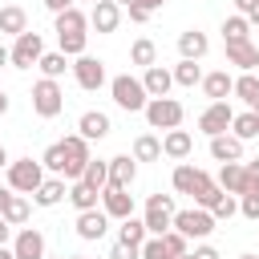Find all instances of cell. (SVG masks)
I'll list each match as a JSON object with an SVG mask.
<instances>
[{"mask_svg": "<svg viewBox=\"0 0 259 259\" xmlns=\"http://www.w3.org/2000/svg\"><path fill=\"white\" fill-rule=\"evenodd\" d=\"M109 93H113V105L125 109V113H142L146 101H150L146 89H142V77H130V73L113 77V81H109Z\"/></svg>", "mask_w": 259, "mask_h": 259, "instance_id": "cell-1", "label": "cell"}, {"mask_svg": "<svg viewBox=\"0 0 259 259\" xmlns=\"http://www.w3.org/2000/svg\"><path fill=\"white\" fill-rule=\"evenodd\" d=\"M45 182V166L32 158H12L8 162V190L12 194H36V186Z\"/></svg>", "mask_w": 259, "mask_h": 259, "instance_id": "cell-2", "label": "cell"}, {"mask_svg": "<svg viewBox=\"0 0 259 259\" xmlns=\"http://www.w3.org/2000/svg\"><path fill=\"white\" fill-rule=\"evenodd\" d=\"M142 113H146L150 130H178V125H182V117H186L182 101H174V97H150Z\"/></svg>", "mask_w": 259, "mask_h": 259, "instance_id": "cell-3", "label": "cell"}, {"mask_svg": "<svg viewBox=\"0 0 259 259\" xmlns=\"http://www.w3.org/2000/svg\"><path fill=\"white\" fill-rule=\"evenodd\" d=\"M142 223H146L150 235L162 239V235L174 227V194H150V198H146V214H142Z\"/></svg>", "mask_w": 259, "mask_h": 259, "instance_id": "cell-4", "label": "cell"}, {"mask_svg": "<svg viewBox=\"0 0 259 259\" xmlns=\"http://www.w3.org/2000/svg\"><path fill=\"white\" fill-rule=\"evenodd\" d=\"M32 109H36V117H57V113L65 109V89H61V81L40 77V81L32 85Z\"/></svg>", "mask_w": 259, "mask_h": 259, "instance_id": "cell-5", "label": "cell"}, {"mask_svg": "<svg viewBox=\"0 0 259 259\" xmlns=\"http://www.w3.org/2000/svg\"><path fill=\"white\" fill-rule=\"evenodd\" d=\"M40 57H45V40H40V32H32V28L20 32L16 45L8 49V65H12V69H32Z\"/></svg>", "mask_w": 259, "mask_h": 259, "instance_id": "cell-6", "label": "cell"}, {"mask_svg": "<svg viewBox=\"0 0 259 259\" xmlns=\"http://www.w3.org/2000/svg\"><path fill=\"white\" fill-rule=\"evenodd\" d=\"M61 150H65V174H61V178L81 182L85 162H89V142H85L81 134H69V138H61Z\"/></svg>", "mask_w": 259, "mask_h": 259, "instance_id": "cell-7", "label": "cell"}, {"mask_svg": "<svg viewBox=\"0 0 259 259\" xmlns=\"http://www.w3.org/2000/svg\"><path fill=\"white\" fill-rule=\"evenodd\" d=\"M174 231L186 235V239H206V235L214 231V219H210V210H202V206L174 210Z\"/></svg>", "mask_w": 259, "mask_h": 259, "instance_id": "cell-8", "label": "cell"}, {"mask_svg": "<svg viewBox=\"0 0 259 259\" xmlns=\"http://www.w3.org/2000/svg\"><path fill=\"white\" fill-rule=\"evenodd\" d=\"M73 81L85 89V93H97L101 85H105V65L97 61V57H89V53H81L77 61H73Z\"/></svg>", "mask_w": 259, "mask_h": 259, "instance_id": "cell-9", "label": "cell"}, {"mask_svg": "<svg viewBox=\"0 0 259 259\" xmlns=\"http://www.w3.org/2000/svg\"><path fill=\"white\" fill-rule=\"evenodd\" d=\"M231 121H235V109H231L227 101H210V105L198 113V130H202L206 138H219V134H227V130H231Z\"/></svg>", "mask_w": 259, "mask_h": 259, "instance_id": "cell-10", "label": "cell"}, {"mask_svg": "<svg viewBox=\"0 0 259 259\" xmlns=\"http://www.w3.org/2000/svg\"><path fill=\"white\" fill-rule=\"evenodd\" d=\"M105 166H109V182H105L109 190H130V186H134V178H138V162H134L130 154H117V158H109Z\"/></svg>", "mask_w": 259, "mask_h": 259, "instance_id": "cell-11", "label": "cell"}, {"mask_svg": "<svg viewBox=\"0 0 259 259\" xmlns=\"http://www.w3.org/2000/svg\"><path fill=\"white\" fill-rule=\"evenodd\" d=\"M12 255L16 259H45V235L36 227H20L12 239Z\"/></svg>", "mask_w": 259, "mask_h": 259, "instance_id": "cell-12", "label": "cell"}, {"mask_svg": "<svg viewBox=\"0 0 259 259\" xmlns=\"http://www.w3.org/2000/svg\"><path fill=\"white\" fill-rule=\"evenodd\" d=\"M89 24H93L101 36H109V32H117V24H121V8H117L113 0H97V4L89 8Z\"/></svg>", "mask_w": 259, "mask_h": 259, "instance_id": "cell-13", "label": "cell"}, {"mask_svg": "<svg viewBox=\"0 0 259 259\" xmlns=\"http://www.w3.org/2000/svg\"><path fill=\"white\" fill-rule=\"evenodd\" d=\"M109 130H113V125H109V113H101V109H85V113L77 117V134H81L85 142H101Z\"/></svg>", "mask_w": 259, "mask_h": 259, "instance_id": "cell-14", "label": "cell"}, {"mask_svg": "<svg viewBox=\"0 0 259 259\" xmlns=\"http://www.w3.org/2000/svg\"><path fill=\"white\" fill-rule=\"evenodd\" d=\"M73 227H77V235H81L85 243H97V239L109 231V214H105V210H81Z\"/></svg>", "mask_w": 259, "mask_h": 259, "instance_id": "cell-15", "label": "cell"}, {"mask_svg": "<svg viewBox=\"0 0 259 259\" xmlns=\"http://www.w3.org/2000/svg\"><path fill=\"white\" fill-rule=\"evenodd\" d=\"M101 210H105L109 219L121 223V219L134 214V194H130V190H109V186H105V190H101Z\"/></svg>", "mask_w": 259, "mask_h": 259, "instance_id": "cell-16", "label": "cell"}, {"mask_svg": "<svg viewBox=\"0 0 259 259\" xmlns=\"http://www.w3.org/2000/svg\"><path fill=\"white\" fill-rule=\"evenodd\" d=\"M190 150H194V138H190L186 130H166V134H162V154H166V158L186 162Z\"/></svg>", "mask_w": 259, "mask_h": 259, "instance_id": "cell-17", "label": "cell"}, {"mask_svg": "<svg viewBox=\"0 0 259 259\" xmlns=\"http://www.w3.org/2000/svg\"><path fill=\"white\" fill-rule=\"evenodd\" d=\"M219 186H223V194H247V170H243V162H223L219 166Z\"/></svg>", "mask_w": 259, "mask_h": 259, "instance_id": "cell-18", "label": "cell"}, {"mask_svg": "<svg viewBox=\"0 0 259 259\" xmlns=\"http://www.w3.org/2000/svg\"><path fill=\"white\" fill-rule=\"evenodd\" d=\"M89 28V16L73 4V8H65V12H57V24H53V32L57 36H81Z\"/></svg>", "mask_w": 259, "mask_h": 259, "instance_id": "cell-19", "label": "cell"}, {"mask_svg": "<svg viewBox=\"0 0 259 259\" xmlns=\"http://www.w3.org/2000/svg\"><path fill=\"white\" fill-rule=\"evenodd\" d=\"M170 85H174V77H170V69H162V65H150V69L142 73L146 97H170Z\"/></svg>", "mask_w": 259, "mask_h": 259, "instance_id": "cell-20", "label": "cell"}, {"mask_svg": "<svg viewBox=\"0 0 259 259\" xmlns=\"http://www.w3.org/2000/svg\"><path fill=\"white\" fill-rule=\"evenodd\" d=\"M202 93L210 97V101H227V93L235 89V77L227 73V69H214V73H202Z\"/></svg>", "mask_w": 259, "mask_h": 259, "instance_id": "cell-21", "label": "cell"}, {"mask_svg": "<svg viewBox=\"0 0 259 259\" xmlns=\"http://www.w3.org/2000/svg\"><path fill=\"white\" fill-rule=\"evenodd\" d=\"M206 49H210V40H206V32H198V28H186V32L178 36V53H182V61H202Z\"/></svg>", "mask_w": 259, "mask_h": 259, "instance_id": "cell-22", "label": "cell"}, {"mask_svg": "<svg viewBox=\"0 0 259 259\" xmlns=\"http://www.w3.org/2000/svg\"><path fill=\"white\" fill-rule=\"evenodd\" d=\"M210 158L214 162H243V142L235 134H219V138H210Z\"/></svg>", "mask_w": 259, "mask_h": 259, "instance_id": "cell-23", "label": "cell"}, {"mask_svg": "<svg viewBox=\"0 0 259 259\" xmlns=\"http://www.w3.org/2000/svg\"><path fill=\"white\" fill-rule=\"evenodd\" d=\"M227 65H239L243 73H255V65H259V49H255L251 40L227 45Z\"/></svg>", "mask_w": 259, "mask_h": 259, "instance_id": "cell-24", "label": "cell"}, {"mask_svg": "<svg viewBox=\"0 0 259 259\" xmlns=\"http://www.w3.org/2000/svg\"><path fill=\"white\" fill-rule=\"evenodd\" d=\"M231 93H235V97H239L251 113H259V77H255V73H239Z\"/></svg>", "mask_w": 259, "mask_h": 259, "instance_id": "cell-25", "label": "cell"}, {"mask_svg": "<svg viewBox=\"0 0 259 259\" xmlns=\"http://www.w3.org/2000/svg\"><path fill=\"white\" fill-rule=\"evenodd\" d=\"M0 32H8V36L28 32V12H24L20 4H4V8H0Z\"/></svg>", "mask_w": 259, "mask_h": 259, "instance_id": "cell-26", "label": "cell"}, {"mask_svg": "<svg viewBox=\"0 0 259 259\" xmlns=\"http://www.w3.org/2000/svg\"><path fill=\"white\" fill-rule=\"evenodd\" d=\"M198 178H202V170H198V166H190V162H178V166H174V174H170V186H174L178 194H194Z\"/></svg>", "mask_w": 259, "mask_h": 259, "instance_id": "cell-27", "label": "cell"}, {"mask_svg": "<svg viewBox=\"0 0 259 259\" xmlns=\"http://www.w3.org/2000/svg\"><path fill=\"white\" fill-rule=\"evenodd\" d=\"M65 194H69V190H65V178H57V174H53V178H45V182L36 186L32 202H36V206H57Z\"/></svg>", "mask_w": 259, "mask_h": 259, "instance_id": "cell-28", "label": "cell"}, {"mask_svg": "<svg viewBox=\"0 0 259 259\" xmlns=\"http://www.w3.org/2000/svg\"><path fill=\"white\" fill-rule=\"evenodd\" d=\"M65 198H69V202L77 206V214H81V210H97V198H101V190H93V186H85V182H73Z\"/></svg>", "mask_w": 259, "mask_h": 259, "instance_id": "cell-29", "label": "cell"}, {"mask_svg": "<svg viewBox=\"0 0 259 259\" xmlns=\"http://www.w3.org/2000/svg\"><path fill=\"white\" fill-rule=\"evenodd\" d=\"M0 219H4L8 227H24V223H28V198H24V194H8Z\"/></svg>", "mask_w": 259, "mask_h": 259, "instance_id": "cell-30", "label": "cell"}, {"mask_svg": "<svg viewBox=\"0 0 259 259\" xmlns=\"http://www.w3.org/2000/svg\"><path fill=\"white\" fill-rule=\"evenodd\" d=\"M162 158V142L154 134H138L134 138V162H158Z\"/></svg>", "mask_w": 259, "mask_h": 259, "instance_id": "cell-31", "label": "cell"}, {"mask_svg": "<svg viewBox=\"0 0 259 259\" xmlns=\"http://www.w3.org/2000/svg\"><path fill=\"white\" fill-rule=\"evenodd\" d=\"M146 239H150V231H146V223H142V219H134V214H130V219H121V231H117V243H130V247H142Z\"/></svg>", "mask_w": 259, "mask_h": 259, "instance_id": "cell-32", "label": "cell"}, {"mask_svg": "<svg viewBox=\"0 0 259 259\" xmlns=\"http://www.w3.org/2000/svg\"><path fill=\"white\" fill-rule=\"evenodd\" d=\"M223 40L227 45H239V40H251V24H247V16H227L223 20Z\"/></svg>", "mask_w": 259, "mask_h": 259, "instance_id": "cell-33", "label": "cell"}, {"mask_svg": "<svg viewBox=\"0 0 259 259\" xmlns=\"http://www.w3.org/2000/svg\"><path fill=\"white\" fill-rule=\"evenodd\" d=\"M170 77H174V85H182V89H194V85L202 81V69H198V61H178V65L170 69Z\"/></svg>", "mask_w": 259, "mask_h": 259, "instance_id": "cell-34", "label": "cell"}, {"mask_svg": "<svg viewBox=\"0 0 259 259\" xmlns=\"http://www.w3.org/2000/svg\"><path fill=\"white\" fill-rule=\"evenodd\" d=\"M130 61H134V65H142V69L158 65V49H154V40H150V36H138V40H134V49H130Z\"/></svg>", "mask_w": 259, "mask_h": 259, "instance_id": "cell-35", "label": "cell"}, {"mask_svg": "<svg viewBox=\"0 0 259 259\" xmlns=\"http://www.w3.org/2000/svg\"><path fill=\"white\" fill-rule=\"evenodd\" d=\"M36 69H40L49 81H57V77H65V69H73V65H69V61H65V53L57 49V53H45V57L36 61Z\"/></svg>", "mask_w": 259, "mask_h": 259, "instance_id": "cell-36", "label": "cell"}, {"mask_svg": "<svg viewBox=\"0 0 259 259\" xmlns=\"http://www.w3.org/2000/svg\"><path fill=\"white\" fill-rule=\"evenodd\" d=\"M231 130H235V138L239 142H251V138H259V113H235V121H231Z\"/></svg>", "mask_w": 259, "mask_h": 259, "instance_id": "cell-37", "label": "cell"}, {"mask_svg": "<svg viewBox=\"0 0 259 259\" xmlns=\"http://www.w3.org/2000/svg\"><path fill=\"white\" fill-rule=\"evenodd\" d=\"M81 182L85 186H93V190H105V182H109V166L105 162H85V174H81Z\"/></svg>", "mask_w": 259, "mask_h": 259, "instance_id": "cell-38", "label": "cell"}, {"mask_svg": "<svg viewBox=\"0 0 259 259\" xmlns=\"http://www.w3.org/2000/svg\"><path fill=\"white\" fill-rule=\"evenodd\" d=\"M40 166H45V170H53L57 178L65 174V150H61V142H53V146L40 154Z\"/></svg>", "mask_w": 259, "mask_h": 259, "instance_id": "cell-39", "label": "cell"}, {"mask_svg": "<svg viewBox=\"0 0 259 259\" xmlns=\"http://www.w3.org/2000/svg\"><path fill=\"white\" fill-rule=\"evenodd\" d=\"M235 214H239V198H235V194H223V198L210 206V219H214V223H227V219H235Z\"/></svg>", "mask_w": 259, "mask_h": 259, "instance_id": "cell-40", "label": "cell"}, {"mask_svg": "<svg viewBox=\"0 0 259 259\" xmlns=\"http://www.w3.org/2000/svg\"><path fill=\"white\" fill-rule=\"evenodd\" d=\"M162 243H166V251H170L174 259H182V255H190V239H186V235H178L174 227H170V231L162 235Z\"/></svg>", "mask_w": 259, "mask_h": 259, "instance_id": "cell-41", "label": "cell"}, {"mask_svg": "<svg viewBox=\"0 0 259 259\" xmlns=\"http://www.w3.org/2000/svg\"><path fill=\"white\" fill-rule=\"evenodd\" d=\"M138 259H174V255L166 251V243H162L158 235H150V239L138 247Z\"/></svg>", "mask_w": 259, "mask_h": 259, "instance_id": "cell-42", "label": "cell"}, {"mask_svg": "<svg viewBox=\"0 0 259 259\" xmlns=\"http://www.w3.org/2000/svg\"><path fill=\"white\" fill-rule=\"evenodd\" d=\"M239 214H243V219H251V223H259V190L239 194Z\"/></svg>", "mask_w": 259, "mask_h": 259, "instance_id": "cell-43", "label": "cell"}, {"mask_svg": "<svg viewBox=\"0 0 259 259\" xmlns=\"http://www.w3.org/2000/svg\"><path fill=\"white\" fill-rule=\"evenodd\" d=\"M243 170H247V190H259V158L243 162Z\"/></svg>", "mask_w": 259, "mask_h": 259, "instance_id": "cell-44", "label": "cell"}, {"mask_svg": "<svg viewBox=\"0 0 259 259\" xmlns=\"http://www.w3.org/2000/svg\"><path fill=\"white\" fill-rule=\"evenodd\" d=\"M109 259H138V247H130V243H113Z\"/></svg>", "mask_w": 259, "mask_h": 259, "instance_id": "cell-45", "label": "cell"}, {"mask_svg": "<svg viewBox=\"0 0 259 259\" xmlns=\"http://www.w3.org/2000/svg\"><path fill=\"white\" fill-rule=\"evenodd\" d=\"M125 12H130V20H134V24H146V20L154 16V12H150V8H142V4H130Z\"/></svg>", "mask_w": 259, "mask_h": 259, "instance_id": "cell-46", "label": "cell"}, {"mask_svg": "<svg viewBox=\"0 0 259 259\" xmlns=\"http://www.w3.org/2000/svg\"><path fill=\"white\" fill-rule=\"evenodd\" d=\"M190 259H219V251H214L210 243H202V247H194V251H190Z\"/></svg>", "mask_w": 259, "mask_h": 259, "instance_id": "cell-47", "label": "cell"}, {"mask_svg": "<svg viewBox=\"0 0 259 259\" xmlns=\"http://www.w3.org/2000/svg\"><path fill=\"white\" fill-rule=\"evenodd\" d=\"M45 8L57 16V12H65V8H73V0H45Z\"/></svg>", "mask_w": 259, "mask_h": 259, "instance_id": "cell-48", "label": "cell"}, {"mask_svg": "<svg viewBox=\"0 0 259 259\" xmlns=\"http://www.w3.org/2000/svg\"><path fill=\"white\" fill-rule=\"evenodd\" d=\"M235 8H239V16H251L259 8V0H235Z\"/></svg>", "mask_w": 259, "mask_h": 259, "instance_id": "cell-49", "label": "cell"}, {"mask_svg": "<svg viewBox=\"0 0 259 259\" xmlns=\"http://www.w3.org/2000/svg\"><path fill=\"white\" fill-rule=\"evenodd\" d=\"M8 239H12V227L0 219V247H8Z\"/></svg>", "mask_w": 259, "mask_h": 259, "instance_id": "cell-50", "label": "cell"}, {"mask_svg": "<svg viewBox=\"0 0 259 259\" xmlns=\"http://www.w3.org/2000/svg\"><path fill=\"white\" fill-rule=\"evenodd\" d=\"M138 4H142V8H150V12H158V8L166 4V0H138Z\"/></svg>", "mask_w": 259, "mask_h": 259, "instance_id": "cell-51", "label": "cell"}, {"mask_svg": "<svg viewBox=\"0 0 259 259\" xmlns=\"http://www.w3.org/2000/svg\"><path fill=\"white\" fill-rule=\"evenodd\" d=\"M8 162H12V158H8V150L0 146V170H8Z\"/></svg>", "mask_w": 259, "mask_h": 259, "instance_id": "cell-52", "label": "cell"}, {"mask_svg": "<svg viewBox=\"0 0 259 259\" xmlns=\"http://www.w3.org/2000/svg\"><path fill=\"white\" fill-rule=\"evenodd\" d=\"M8 194H12V190H8V186H0V210H4V202H8Z\"/></svg>", "mask_w": 259, "mask_h": 259, "instance_id": "cell-53", "label": "cell"}, {"mask_svg": "<svg viewBox=\"0 0 259 259\" xmlns=\"http://www.w3.org/2000/svg\"><path fill=\"white\" fill-rule=\"evenodd\" d=\"M247 24H251V28H259V8H255V12L247 16Z\"/></svg>", "mask_w": 259, "mask_h": 259, "instance_id": "cell-54", "label": "cell"}, {"mask_svg": "<svg viewBox=\"0 0 259 259\" xmlns=\"http://www.w3.org/2000/svg\"><path fill=\"white\" fill-rule=\"evenodd\" d=\"M0 113H8V93L0 89Z\"/></svg>", "mask_w": 259, "mask_h": 259, "instance_id": "cell-55", "label": "cell"}, {"mask_svg": "<svg viewBox=\"0 0 259 259\" xmlns=\"http://www.w3.org/2000/svg\"><path fill=\"white\" fill-rule=\"evenodd\" d=\"M4 65H8V49L0 45V69H4Z\"/></svg>", "mask_w": 259, "mask_h": 259, "instance_id": "cell-56", "label": "cell"}, {"mask_svg": "<svg viewBox=\"0 0 259 259\" xmlns=\"http://www.w3.org/2000/svg\"><path fill=\"white\" fill-rule=\"evenodd\" d=\"M0 259H16V255H12V247H0Z\"/></svg>", "mask_w": 259, "mask_h": 259, "instance_id": "cell-57", "label": "cell"}, {"mask_svg": "<svg viewBox=\"0 0 259 259\" xmlns=\"http://www.w3.org/2000/svg\"><path fill=\"white\" fill-rule=\"evenodd\" d=\"M113 4H117V8H130V4H138V0H113Z\"/></svg>", "mask_w": 259, "mask_h": 259, "instance_id": "cell-58", "label": "cell"}, {"mask_svg": "<svg viewBox=\"0 0 259 259\" xmlns=\"http://www.w3.org/2000/svg\"><path fill=\"white\" fill-rule=\"evenodd\" d=\"M239 259H259V255H239Z\"/></svg>", "mask_w": 259, "mask_h": 259, "instance_id": "cell-59", "label": "cell"}, {"mask_svg": "<svg viewBox=\"0 0 259 259\" xmlns=\"http://www.w3.org/2000/svg\"><path fill=\"white\" fill-rule=\"evenodd\" d=\"M69 259H85V255H69Z\"/></svg>", "mask_w": 259, "mask_h": 259, "instance_id": "cell-60", "label": "cell"}, {"mask_svg": "<svg viewBox=\"0 0 259 259\" xmlns=\"http://www.w3.org/2000/svg\"><path fill=\"white\" fill-rule=\"evenodd\" d=\"M182 259H190V255H182Z\"/></svg>", "mask_w": 259, "mask_h": 259, "instance_id": "cell-61", "label": "cell"}, {"mask_svg": "<svg viewBox=\"0 0 259 259\" xmlns=\"http://www.w3.org/2000/svg\"><path fill=\"white\" fill-rule=\"evenodd\" d=\"M89 4H97V0H89Z\"/></svg>", "mask_w": 259, "mask_h": 259, "instance_id": "cell-62", "label": "cell"}]
</instances>
